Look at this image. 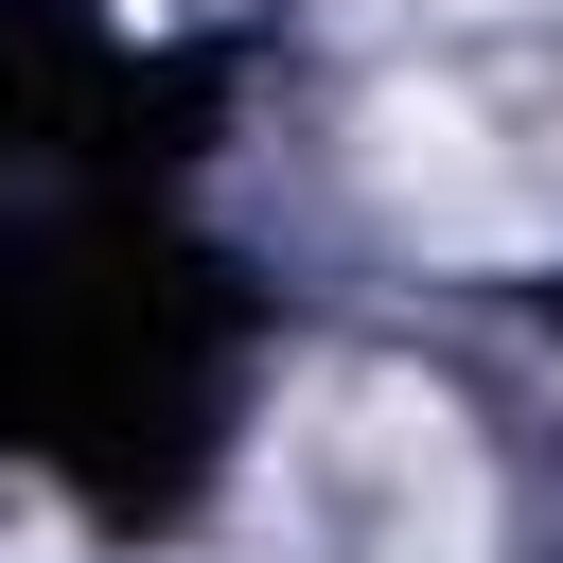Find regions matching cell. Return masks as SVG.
<instances>
[{"label":"cell","mask_w":563,"mask_h":563,"mask_svg":"<svg viewBox=\"0 0 563 563\" xmlns=\"http://www.w3.org/2000/svg\"><path fill=\"white\" fill-rule=\"evenodd\" d=\"M264 563H493V475L440 387L317 369L264 440Z\"/></svg>","instance_id":"6da1fadb"}]
</instances>
